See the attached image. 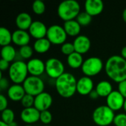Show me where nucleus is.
<instances>
[{
  "instance_id": "nucleus-1",
  "label": "nucleus",
  "mask_w": 126,
  "mask_h": 126,
  "mask_svg": "<svg viewBox=\"0 0 126 126\" xmlns=\"http://www.w3.org/2000/svg\"><path fill=\"white\" fill-rule=\"evenodd\" d=\"M105 71L108 77L116 83L126 80V60L121 55H114L106 61Z\"/></svg>"
},
{
  "instance_id": "nucleus-2",
  "label": "nucleus",
  "mask_w": 126,
  "mask_h": 126,
  "mask_svg": "<svg viewBox=\"0 0 126 126\" xmlns=\"http://www.w3.org/2000/svg\"><path fill=\"white\" fill-rule=\"evenodd\" d=\"M78 80L74 75L64 72L55 80V86L58 94L64 98L72 97L77 92Z\"/></svg>"
},
{
  "instance_id": "nucleus-3",
  "label": "nucleus",
  "mask_w": 126,
  "mask_h": 126,
  "mask_svg": "<svg viewBox=\"0 0 126 126\" xmlns=\"http://www.w3.org/2000/svg\"><path fill=\"white\" fill-rule=\"evenodd\" d=\"M57 12L64 21L74 20L80 13V6L76 0H65L58 4Z\"/></svg>"
},
{
  "instance_id": "nucleus-4",
  "label": "nucleus",
  "mask_w": 126,
  "mask_h": 126,
  "mask_svg": "<svg viewBox=\"0 0 126 126\" xmlns=\"http://www.w3.org/2000/svg\"><path fill=\"white\" fill-rule=\"evenodd\" d=\"M114 111L108 106H100L92 113V120L98 126H110L114 120Z\"/></svg>"
},
{
  "instance_id": "nucleus-5",
  "label": "nucleus",
  "mask_w": 126,
  "mask_h": 126,
  "mask_svg": "<svg viewBox=\"0 0 126 126\" xmlns=\"http://www.w3.org/2000/svg\"><path fill=\"white\" fill-rule=\"evenodd\" d=\"M28 73L27 63L24 61H14L8 69V76L14 84H23Z\"/></svg>"
},
{
  "instance_id": "nucleus-6",
  "label": "nucleus",
  "mask_w": 126,
  "mask_h": 126,
  "mask_svg": "<svg viewBox=\"0 0 126 126\" xmlns=\"http://www.w3.org/2000/svg\"><path fill=\"white\" fill-rule=\"evenodd\" d=\"M104 64L101 58L98 57H89L84 60L81 70L85 76L92 77L98 75L103 69Z\"/></svg>"
},
{
  "instance_id": "nucleus-7",
  "label": "nucleus",
  "mask_w": 126,
  "mask_h": 126,
  "mask_svg": "<svg viewBox=\"0 0 126 126\" xmlns=\"http://www.w3.org/2000/svg\"><path fill=\"white\" fill-rule=\"evenodd\" d=\"M23 87L26 94L36 97L41 93L44 92L45 85L43 80L37 76H28L23 83Z\"/></svg>"
},
{
  "instance_id": "nucleus-8",
  "label": "nucleus",
  "mask_w": 126,
  "mask_h": 126,
  "mask_svg": "<svg viewBox=\"0 0 126 126\" xmlns=\"http://www.w3.org/2000/svg\"><path fill=\"white\" fill-rule=\"evenodd\" d=\"M47 38L52 44L62 45L66 42L67 34L63 27L58 24H52L48 27Z\"/></svg>"
},
{
  "instance_id": "nucleus-9",
  "label": "nucleus",
  "mask_w": 126,
  "mask_h": 126,
  "mask_svg": "<svg viewBox=\"0 0 126 126\" xmlns=\"http://www.w3.org/2000/svg\"><path fill=\"white\" fill-rule=\"evenodd\" d=\"M45 72L52 79L56 80L65 72V67L63 62L56 58H49L45 63Z\"/></svg>"
},
{
  "instance_id": "nucleus-10",
  "label": "nucleus",
  "mask_w": 126,
  "mask_h": 126,
  "mask_svg": "<svg viewBox=\"0 0 126 126\" xmlns=\"http://www.w3.org/2000/svg\"><path fill=\"white\" fill-rule=\"evenodd\" d=\"M52 97L48 92H42L35 97L34 107L39 111L48 110L52 104Z\"/></svg>"
},
{
  "instance_id": "nucleus-11",
  "label": "nucleus",
  "mask_w": 126,
  "mask_h": 126,
  "mask_svg": "<svg viewBox=\"0 0 126 126\" xmlns=\"http://www.w3.org/2000/svg\"><path fill=\"white\" fill-rule=\"evenodd\" d=\"M125 100V97L118 91L114 90L106 97V103L111 110L115 111L123 108Z\"/></svg>"
},
{
  "instance_id": "nucleus-12",
  "label": "nucleus",
  "mask_w": 126,
  "mask_h": 126,
  "mask_svg": "<svg viewBox=\"0 0 126 126\" xmlns=\"http://www.w3.org/2000/svg\"><path fill=\"white\" fill-rule=\"evenodd\" d=\"M28 72L32 76L39 77L41 75L46 69L45 63L39 58H31L27 63Z\"/></svg>"
},
{
  "instance_id": "nucleus-13",
  "label": "nucleus",
  "mask_w": 126,
  "mask_h": 126,
  "mask_svg": "<svg viewBox=\"0 0 126 126\" xmlns=\"http://www.w3.org/2000/svg\"><path fill=\"white\" fill-rule=\"evenodd\" d=\"M40 114L41 111H39L35 107L24 109L21 111L20 118L24 123H27V125H30L40 120Z\"/></svg>"
},
{
  "instance_id": "nucleus-14",
  "label": "nucleus",
  "mask_w": 126,
  "mask_h": 126,
  "mask_svg": "<svg viewBox=\"0 0 126 126\" xmlns=\"http://www.w3.org/2000/svg\"><path fill=\"white\" fill-rule=\"evenodd\" d=\"M47 30L48 28L44 22L41 21H34L29 29V33L30 36L37 40L46 38Z\"/></svg>"
},
{
  "instance_id": "nucleus-15",
  "label": "nucleus",
  "mask_w": 126,
  "mask_h": 126,
  "mask_svg": "<svg viewBox=\"0 0 126 126\" xmlns=\"http://www.w3.org/2000/svg\"><path fill=\"white\" fill-rule=\"evenodd\" d=\"M94 90V82L90 77L84 76L78 80L77 92L81 95H89Z\"/></svg>"
},
{
  "instance_id": "nucleus-16",
  "label": "nucleus",
  "mask_w": 126,
  "mask_h": 126,
  "mask_svg": "<svg viewBox=\"0 0 126 126\" xmlns=\"http://www.w3.org/2000/svg\"><path fill=\"white\" fill-rule=\"evenodd\" d=\"M75 52L83 55L86 54L91 48V41L85 35H79L77 36L73 42Z\"/></svg>"
},
{
  "instance_id": "nucleus-17",
  "label": "nucleus",
  "mask_w": 126,
  "mask_h": 126,
  "mask_svg": "<svg viewBox=\"0 0 126 126\" xmlns=\"http://www.w3.org/2000/svg\"><path fill=\"white\" fill-rule=\"evenodd\" d=\"M84 6L85 11L92 16L100 14L104 9V4L102 0H86Z\"/></svg>"
},
{
  "instance_id": "nucleus-18",
  "label": "nucleus",
  "mask_w": 126,
  "mask_h": 126,
  "mask_svg": "<svg viewBox=\"0 0 126 126\" xmlns=\"http://www.w3.org/2000/svg\"><path fill=\"white\" fill-rule=\"evenodd\" d=\"M13 42L17 45L21 47L29 45L30 41V35L27 30H16L13 32Z\"/></svg>"
},
{
  "instance_id": "nucleus-19",
  "label": "nucleus",
  "mask_w": 126,
  "mask_h": 126,
  "mask_svg": "<svg viewBox=\"0 0 126 126\" xmlns=\"http://www.w3.org/2000/svg\"><path fill=\"white\" fill-rule=\"evenodd\" d=\"M25 94V90L21 84H13L7 89L8 97L14 102L21 101Z\"/></svg>"
},
{
  "instance_id": "nucleus-20",
  "label": "nucleus",
  "mask_w": 126,
  "mask_h": 126,
  "mask_svg": "<svg viewBox=\"0 0 126 126\" xmlns=\"http://www.w3.org/2000/svg\"><path fill=\"white\" fill-rule=\"evenodd\" d=\"M16 25L18 28V30H29L32 23V17L27 12H21L16 18Z\"/></svg>"
},
{
  "instance_id": "nucleus-21",
  "label": "nucleus",
  "mask_w": 126,
  "mask_h": 126,
  "mask_svg": "<svg viewBox=\"0 0 126 126\" xmlns=\"http://www.w3.org/2000/svg\"><path fill=\"white\" fill-rule=\"evenodd\" d=\"M63 28L67 34V35L72 37H77L79 35L81 30V26L77 21L76 19L64 21Z\"/></svg>"
},
{
  "instance_id": "nucleus-22",
  "label": "nucleus",
  "mask_w": 126,
  "mask_h": 126,
  "mask_svg": "<svg viewBox=\"0 0 126 126\" xmlns=\"http://www.w3.org/2000/svg\"><path fill=\"white\" fill-rule=\"evenodd\" d=\"M95 90L99 97H107L114 91L112 84L108 80H101L98 82L96 85Z\"/></svg>"
},
{
  "instance_id": "nucleus-23",
  "label": "nucleus",
  "mask_w": 126,
  "mask_h": 126,
  "mask_svg": "<svg viewBox=\"0 0 126 126\" xmlns=\"http://www.w3.org/2000/svg\"><path fill=\"white\" fill-rule=\"evenodd\" d=\"M50 41L47 39V38H43L40 39L35 40L33 44V49L40 54H43L49 51L51 47Z\"/></svg>"
},
{
  "instance_id": "nucleus-24",
  "label": "nucleus",
  "mask_w": 126,
  "mask_h": 126,
  "mask_svg": "<svg viewBox=\"0 0 126 126\" xmlns=\"http://www.w3.org/2000/svg\"><path fill=\"white\" fill-rule=\"evenodd\" d=\"M83 55L75 52L67 56V64L72 69H78L82 66L83 63Z\"/></svg>"
},
{
  "instance_id": "nucleus-25",
  "label": "nucleus",
  "mask_w": 126,
  "mask_h": 126,
  "mask_svg": "<svg viewBox=\"0 0 126 126\" xmlns=\"http://www.w3.org/2000/svg\"><path fill=\"white\" fill-rule=\"evenodd\" d=\"M17 52L15 49V48L12 45H7L1 47V59H4L8 62L15 61V58L16 56Z\"/></svg>"
},
{
  "instance_id": "nucleus-26",
  "label": "nucleus",
  "mask_w": 126,
  "mask_h": 126,
  "mask_svg": "<svg viewBox=\"0 0 126 126\" xmlns=\"http://www.w3.org/2000/svg\"><path fill=\"white\" fill-rule=\"evenodd\" d=\"M13 33L10 32V31L4 27H0V44L2 47L10 45L11 41H13L12 38Z\"/></svg>"
},
{
  "instance_id": "nucleus-27",
  "label": "nucleus",
  "mask_w": 126,
  "mask_h": 126,
  "mask_svg": "<svg viewBox=\"0 0 126 126\" xmlns=\"http://www.w3.org/2000/svg\"><path fill=\"white\" fill-rule=\"evenodd\" d=\"M76 20L81 27L82 26L85 27V26H88L92 22V16H90L89 13H87L86 11H83L79 13V15L76 18Z\"/></svg>"
},
{
  "instance_id": "nucleus-28",
  "label": "nucleus",
  "mask_w": 126,
  "mask_h": 126,
  "mask_svg": "<svg viewBox=\"0 0 126 126\" xmlns=\"http://www.w3.org/2000/svg\"><path fill=\"white\" fill-rule=\"evenodd\" d=\"M1 121H3L4 123H5L7 124H10V123L14 122L15 114L12 109L7 108V109L1 111Z\"/></svg>"
},
{
  "instance_id": "nucleus-29",
  "label": "nucleus",
  "mask_w": 126,
  "mask_h": 126,
  "mask_svg": "<svg viewBox=\"0 0 126 126\" xmlns=\"http://www.w3.org/2000/svg\"><path fill=\"white\" fill-rule=\"evenodd\" d=\"M32 11L34 13H35L37 15H41L46 10V5L43 1L35 0L32 3Z\"/></svg>"
},
{
  "instance_id": "nucleus-30",
  "label": "nucleus",
  "mask_w": 126,
  "mask_h": 126,
  "mask_svg": "<svg viewBox=\"0 0 126 126\" xmlns=\"http://www.w3.org/2000/svg\"><path fill=\"white\" fill-rule=\"evenodd\" d=\"M33 50L34 49L31 46L26 45L20 47L18 50V53L20 54V55L23 59H30L33 55Z\"/></svg>"
},
{
  "instance_id": "nucleus-31",
  "label": "nucleus",
  "mask_w": 126,
  "mask_h": 126,
  "mask_svg": "<svg viewBox=\"0 0 126 126\" xmlns=\"http://www.w3.org/2000/svg\"><path fill=\"white\" fill-rule=\"evenodd\" d=\"M34 103H35V97L28 94H26L21 100V106L24 107V109L34 107Z\"/></svg>"
},
{
  "instance_id": "nucleus-32",
  "label": "nucleus",
  "mask_w": 126,
  "mask_h": 126,
  "mask_svg": "<svg viewBox=\"0 0 126 126\" xmlns=\"http://www.w3.org/2000/svg\"><path fill=\"white\" fill-rule=\"evenodd\" d=\"M61 52L63 55H67V56H69L72 53L75 52V47H74L73 43H71V42H65L64 44H63L61 45Z\"/></svg>"
},
{
  "instance_id": "nucleus-33",
  "label": "nucleus",
  "mask_w": 126,
  "mask_h": 126,
  "mask_svg": "<svg viewBox=\"0 0 126 126\" xmlns=\"http://www.w3.org/2000/svg\"><path fill=\"white\" fill-rule=\"evenodd\" d=\"M52 120V115L49 110L41 111L40 114V121L44 124V126H48Z\"/></svg>"
},
{
  "instance_id": "nucleus-34",
  "label": "nucleus",
  "mask_w": 126,
  "mask_h": 126,
  "mask_svg": "<svg viewBox=\"0 0 126 126\" xmlns=\"http://www.w3.org/2000/svg\"><path fill=\"white\" fill-rule=\"evenodd\" d=\"M113 123L115 126H126V114L120 113L115 115Z\"/></svg>"
},
{
  "instance_id": "nucleus-35",
  "label": "nucleus",
  "mask_w": 126,
  "mask_h": 126,
  "mask_svg": "<svg viewBox=\"0 0 126 126\" xmlns=\"http://www.w3.org/2000/svg\"><path fill=\"white\" fill-rule=\"evenodd\" d=\"M0 89L1 90H4L9 89V81L6 78L2 77V72H0Z\"/></svg>"
},
{
  "instance_id": "nucleus-36",
  "label": "nucleus",
  "mask_w": 126,
  "mask_h": 126,
  "mask_svg": "<svg viewBox=\"0 0 126 126\" xmlns=\"http://www.w3.org/2000/svg\"><path fill=\"white\" fill-rule=\"evenodd\" d=\"M8 101L4 94H0V111H2L7 109Z\"/></svg>"
},
{
  "instance_id": "nucleus-37",
  "label": "nucleus",
  "mask_w": 126,
  "mask_h": 126,
  "mask_svg": "<svg viewBox=\"0 0 126 126\" xmlns=\"http://www.w3.org/2000/svg\"><path fill=\"white\" fill-rule=\"evenodd\" d=\"M126 99V80L118 83V90H117Z\"/></svg>"
},
{
  "instance_id": "nucleus-38",
  "label": "nucleus",
  "mask_w": 126,
  "mask_h": 126,
  "mask_svg": "<svg viewBox=\"0 0 126 126\" xmlns=\"http://www.w3.org/2000/svg\"><path fill=\"white\" fill-rule=\"evenodd\" d=\"M10 65V62L4 60V59H1L0 60V69L1 72L5 71L7 69H9Z\"/></svg>"
},
{
  "instance_id": "nucleus-39",
  "label": "nucleus",
  "mask_w": 126,
  "mask_h": 126,
  "mask_svg": "<svg viewBox=\"0 0 126 126\" xmlns=\"http://www.w3.org/2000/svg\"><path fill=\"white\" fill-rule=\"evenodd\" d=\"M89 97L92 99V100H96L99 97V95L97 94V92H96L95 89H94L90 94H89Z\"/></svg>"
},
{
  "instance_id": "nucleus-40",
  "label": "nucleus",
  "mask_w": 126,
  "mask_h": 126,
  "mask_svg": "<svg viewBox=\"0 0 126 126\" xmlns=\"http://www.w3.org/2000/svg\"><path fill=\"white\" fill-rule=\"evenodd\" d=\"M121 56L126 60V46L123 47L121 49Z\"/></svg>"
},
{
  "instance_id": "nucleus-41",
  "label": "nucleus",
  "mask_w": 126,
  "mask_h": 126,
  "mask_svg": "<svg viewBox=\"0 0 126 126\" xmlns=\"http://www.w3.org/2000/svg\"><path fill=\"white\" fill-rule=\"evenodd\" d=\"M122 16H123V19L124 20V21L126 23V8L123 10V14H122Z\"/></svg>"
},
{
  "instance_id": "nucleus-42",
  "label": "nucleus",
  "mask_w": 126,
  "mask_h": 126,
  "mask_svg": "<svg viewBox=\"0 0 126 126\" xmlns=\"http://www.w3.org/2000/svg\"><path fill=\"white\" fill-rule=\"evenodd\" d=\"M8 126H18L17 123L14 121V122H13V123H11L8 124Z\"/></svg>"
},
{
  "instance_id": "nucleus-43",
  "label": "nucleus",
  "mask_w": 126,
  "mask_h": 126,
  "mask_svg": "<svg viewBox=\"0 0 126 126\" xmlns=\"http://www.w3.org/2000/svg\"><path fill=\"white\" fill-rule=\"evenodd\" d=\"M0 126H8V124H7V123H4L3 121H0Z\"/></svg>"
},
{
  "instance_id": "nucleus-44",
  "label": "nucleus",
  "mask_w": 126,
  "mask_h": 126,
  "mask_svg": "<svg viewBox=\"0 0 126 126\" xmlns=\"http://www.w3.org/2000/svg\"><path fill=\"white\" fill-rule=\"evenodd\" d=\"M123 109L125 110V111L126 112V99L125 100V103H124V106H123Z\"/></svg>"
},
{
  "instance_id": "nucleus-45",
  "label": "nucleus",
  "mask_w": 126,
  "mask_h": 126,
  "mask_svg": "<svg viewBox=\"0 0 126 126\" xmlns=\"http://www.w3.org/2000/svg\"><path fill=\"white\" fill-rule=\"evenodd\" d=\"M32 126V125H26V126Z\"/></svg>"
},
{
  "instance_id": "nucleus-46",
  "label": "nucleus",
  "mask_w": 126,
  "mask_h": 126,
  "mask_svg": "<svg viewBox=\"0 0 126 126\" xmlns=\"http://www.w3.org/2000/svg\"><path fill=\"white\" fill-rule=\"evenodd\" d=\"M49 126V125H48V126Z\"/></svg>"
}]
</instances>
